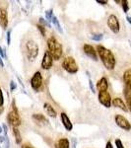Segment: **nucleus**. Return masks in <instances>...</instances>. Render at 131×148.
Listing matches in <instances>:
<instances>
[{
    "mask_svg": "<svg viewBox=\"0 0 131 148\" xmlns=\"http://www.w3.org/2000/svg\"><path fill=\"white\" fill-rule=\"evenodd\" d=\"M44 111H46V113L47 116H49L50 118H54L55 119L56 116H57V113H56V111L54 110L53 107L51 106L49 103H44Z\"/></svg>",
    "mask_w": 131,
    "mask_h": 148,
    "instance_id": "dca6fc26",
    "label": "nucleus"
},
{
    "mask_svg": "<svg viewBox=\"0 0 131 148\" xmlns=\"http://www.w3.org/2000/svg\"><path fill=\"white\" fill-rule=\"evenodd\" d=\"M123 81L126 84V87L131 88V69H127L123 73Z\"/></svg>",
    "mask_w": 131,
    "mask_h": 148,
    "instance_id": "a211bd4d",
    "label": "nucleus"
},
{
    "mask_svg": "<svg viewBox=\"0 0 131 148\" xmlns=\"http://www.w3.org/2000/svg\"><path fill=\"white\" fill-rule=\"evenodd\" d=\"M55 148H70V141L65 137L60 138L55 143Z\"/></svg>",
    "mask_w": 131,
    "mask_h": 148,
    "instance_id": "f3484780",
    "label": "nucleus"
},
{
    "mask_svg": "<svg viewBox=\"0 0 131 148\" xmlns=\"http://www.w3.org/2000/svg\"><path fill=\"white\" fill-rule=\"evenodd\" d=\"M47 47H48V51L51 54L52 58L54 60H59L63 53L62 45L54 37H50L47 40Z\"/></svg>",
    "mask_w": 131,
    "mask_h": 148,
    "instance_id": "f03ea898",
    "label": "nucleus"
},
{
    "mask_svg": "<svg viewBox=\"0 0 131 148\" xmlns=\"http://www.w3.org/2000/svg\"><path fill=\"white\" fill-rule=\"evenodd\" d=\"M52 17H53V12H52V9H48V10L46 11V18L47 22H50Z\"/></svg>",
    "mask_w": 131,
    "mask_h": 148,
    "instance_id": "b1692460",
    "label": "nucleus"
},
{
    "mask_svg": "<svg viewBox=\"0 0 131 148\" xmlns=\"http://www.w3.org/2000/svg\"><path fill=\"white\" fill-rule=\"evenodd\" d=\"M37 28H38V30H39L40 32V34H42V37H44V36H46V28H44V26L40 25H40L38 24V25H37Z\"/></svg>",
    "mask_w": 131,
    "mask_h": 148,
    "instance_id": "bb28decb",
    "label": "nucleus"
},
{
    "mask_svg": "<svg viewBox=\"0 0 131 148\" xmlns=\"http://www.w3.org/2000/svg\"><path fill=\"white\" fill-rule=\"evenodd\" d=\"M104 38V35L103 34H94L91 36V39L93 40H96V42H100V40H102Z\"/></svg>",
    "mask_w": 131,
    "mask_h": 148,
    "instance_id": "393cba45",
    "label": "nucleus"
},
{
    "mask_svg": "<svg viewBox=\"0 0 131 148\" xmlns=\"http://www.w3.org/2000/svg\"><path fill=\"white\" fill-rule=\"evenodd\" d=\"M0 26L6 30L8 27V13L4 8H0Z\"/></svg>",
    "mask_w": 131,
    "mask_h": 148,
    "instance_id": "ddd939ff",
    "label": "nucleus"
},
{
    "mask_svg": "<svg viewBox=\"0 0 131 148\" xmlns=\"http://www.w3.org/2000/svg\"><path fill=\"white\" fill-rule=\"evenodd\" d=\"M21 148H33V147L31 146V145H28V144H23Z\"/></svg>",
    "mask_w": 131,
    "mask_h": 148,
    "instance_id": "a19ab883",
    "label": "nucleus"
},
{
    "mask_svg": "<svg viewBox=\"0 0 131 148\" xmlns=\"http://www.w3.org/2000/svg\"><path fill=\"white\" fill-rule=\"evenodd\" d=\"M51 22H52V24H53L54 28H55L59 33H61V34H62V33H63L62 28H61L60 23H59V21H58V19H57L56 16L53 15V17H52V19H51Z\"/></svg>",
    "mask_w": 131,
    "mask_h": 148,
    "instance_id": "4be33fe9",
    "label": "nucleus"
},
{
    "mask_svg": "<svg viewBox=\"0 0 131 148\" xmlns=\"http://www.w3.org/2000/svg\"><path fill=\"white\" fill-rule=\"evenodd\" d=\"M0 144L3 145V148H10V140L7 135H1L0 136Z\"/></svg>",
    "mask_w": 131,
    "mask_h": 148,
    "instance_id": "aec40b11",
    "label": "nucleus"
},
{
    "mask_svg": "<svg viewBox=\"0 0 131 148\" xmlns=\"http://www.w3.org/2000/svg\"><path fill=\"white\" fill-rule=\"evenodd\" d=\"M0 148H1V144H0Z\"/></svg>",
    "mask_w": 131,
    "mask_h": 148,
    "instance_id": "c03bdc74",
    "label": "nucleus"
},
{
    "mask_svg": "<svg viewBox=\"0 0 131 148\" xmlns=\"http://www.w3.org/2000/svg\"><path fill=\"white\" fill-rule=\"evenodd\" d=\"M97 3L101 4V5H106V4H108V1H101V0H96Z\"/></svg>",
    "mask_w": 131,
    "mask_h": 148,
    "instance_id": "c9c22d12",
    "label": "nucleus"
},
{
    "mask_svg": "<svg viewBox=\"0 0 131 148\" xmlns=\"http://www.w3.org/2000/svg\"><path fill=\"white\" fill-rule=\"evenodd\" d=\"M108 28L111 29V31L113 33V34H118L120 31V24H119V20L116 17L115 15L111 14V15L108 16Z\"/></svg>",
    "mask_w": 131,
    "mask_h": 148,
    "instance_id": "423d86ee",
    "label": "nucleus"
},
{
    "mask_svg": "<svg viewBox=\"0 0 131 148\" xmlns=\"http://www.w3.org/2000/svg\"><path fill=\"white\" fill-rule=\"evenodd\" d=\"M31 86L35 91H39L42 86V76L40 71H37L31 79Z\"/></svg>",
    "mask_w": 131,
    "mask_h": 148,
    "instance_id": "1a4fd4ad",
    "label": "nucleus"
},
{
    "mask_svg": "<svg viewBox=\"0 0 131 148\" xmlns=\"http://www.w3.org/2000/svg\"><path fill=\"white\" fill-rule=\"evenodd\" d=\"M2 131H3V128H2V126L0 125V134L2 133Z\"/></svg>",
    "mask_w": 131,
    "mask_h": 148,
    "instance_id": "37998d69",
    "label": "nucleus"
},
{
    "mask_svg": "<svg viewBox=\"0 0 131 148\" xmlns=\"http://www.w3.org/2000/svg\"><path fill=\"white\" fill-rule=\"evenodd\" d=\"M2 128H3V131L5 132V135H7V131H8V128H7V125H2Z\"/></svg>",
    "mask_w": 131,
    "mask_h": 148,
    "instance_id": "4c0bfd02",
    "label": "nucleus"
},
{
    "mask_svg": "<svg viewBox=\"0 0 131 148\" xmlns=\"http://www.w3.org/2000/svg\"><path fill=\"white\" fill-rule=\"evenodd\" d=\"M40 25L44 26V27H46V26H47L48 28H50V24L47 22L46 20H44V18H40Z\"/></svg>",
    "mask_w": 131,
    "mask_h": 148,
    "instance_id": "cd10ccee",
    "label": "nucleus"
},
{
    "mask_svg": "<svg viewBox=\"0 0 131 148\" xmlns=\"http://www.w3.org/2000/svg\"><path fill=\"white\" fill-rule=\"evenodd\" d=\"M126 20H127L128 23L131 24V17H130V16H127V17H126Z\"/></svg>",
    "mask_w": 131,
    "mask_h": 148,
    "instance_id": "79ce46f5",
    "label": "nucleus"
},
{
    "mask_svg": "<svg viewBox=\"0 0 131 148\" xmlns=\"http://www.w3.org/2000/svg\"><path fill=\"white\" fill-rule=\"evenodd\" d=\"M3 105H4V97H3L2 90L0 89V107H3Z\"/></svg>",
    "mask_w": 131,
    "mask_h": 148,
    "instance_id": "2f4dec72",
    "label": "nucleus"
},
{
    "mask_svg": "<svg viewBox=\"0 0 131 148\" xmlns=\"http://www.w3.org/2000/svg\"><path fill=\"white\" fill-rule=\"evenodd\" d=\"M115 146H116V148H124L123 143L120 139H115Z\"/></svg>",
    "mask_w": 131,
    "mask_h": 148,
    "instance_id": "c756f323",
    "label": "nucleus"
},
{
    "mask_svg": "<svg viewBox=\"0 0 131 148\" xmlns=\"http://www.w3.org/2000/svg\"><path fill=\"white\" fill-rule=\"evenodd\" d=\"M0 66H1V67H4V62H3V58H2L1 56H0Z\"/></svg>",
    "mask_w": 131,
    "mask_h": 148,
    "instance_id": "ea45409f",
    "label": "nucleus"
},
{
    "mask_svg": "<svg viewBox=\"0 0 131 148\" xmlns=\"http://www.w3.org/2000/svg\"><path fill=\"white\" fill-rule=\"evenodd\" d=\"M76 145H77V141H76L75 137L72 138V148H76Z\"/></svg>",
    "mask_w": 131,
    "mask_h": 148,
    "instance_id": "e433bc0d",
    "label": "nucleus"
},
{
    "mask_svg": "<svg viewBox=\"0 0 131 148\" xmlns=\"http://www.w3.org/2000/svg\"><path fill=\"white\" fill-rule=\"evenodd\" d=\"M98 99H99V102L103 105L106 108H111V104H113V100H111V94L108 91L104 92H99V95H98Z\"/></svg>",
    "mask_w": 131,
    "mask_h": 148,
    "instance_id": "0eeeda50",
    "label": "nucleus"
},
{
    "mask_svg": "<svg viewBox=\"0 0 131 148\" xmlns=\"http://www.w3.org/2000/svg\"><path fill=\"white\" fill-rule=\"evenodd\" d=\"M7 121H8L9 125H12L13 127H18L22 123V120H21V116L19 114L18 111H10L7 114Z\"/></svg>",
    "mask_w": 131,
    "mask_h": 148,
    "instance_id": "39448f33",
    "label": "nucleus"
},
{
    "mask_svg": "<svg viewBox=\"0 0 131 148\" xmlns=\"http://www.w3.org/2000/svg\"><path fill=\"white\" fill-rule=\"evenodd\" d=\"M108 79L106 77H102L101 79L98 81L97 83V89L99 92H104V91H108Z\"/></svg>",
    "mask_w": 131,
    "mask_h": 148,
    "instance_id": "4468645a",
    "label": "nucleus"
},
{
    "mask_svg": "<svg viewBox=\"0 0 131 148\" xmlns=\"http://www.w3.org/2000/svg\"><path fill=\"white\" fill-rule=\"evenodd\" d=\"M114 121H115V123L117 125V126H119L122 130L127 131L131 130V123H129V121L123 116H121V114H116L115 118H114Z\"/></svg>",
    "mask_w": 131,
    "mask_h": 148,
    "instance_id": "6e6552de",
    "label": "nucleus"
},
{
    "mask_svg": "<svg viewBox=\"0 0 131 148\" xmlns=\"http://www.w3.org/2000/svg\"><path fill=\"white\" fill-rule=\"evenodd\" d=\"M106 148H113V144H111V141H108V143H106Z\"/></svg>",
    "mask_w": 131,
    "mask_h": 148,
    "instance_id": "58836bf2",
    "label": "nucleus"
},
{
    "mask_svg": "<svg viewBox=\"0 0 131 148\" xmlns=\"http://www.w3.org/2000/svg\"><path fill=\"white\" fill-rule=\"evenodd\" d=\"M33 119H34L35 121H38V123H44V125L48 123V121L46 120V118L42 114H33Z\"/></svg>",
    "mask_w": 131,
    "mask_h": 148,
    "instance_id": "6ab92c4d",
    "label": "nucleus"
},
{
    "mask_svg": "<svg viewBox=\"0 0 131 148\" xmlns=\"http://www.w3.org/2000/svg\"><path fill=\"white\" fill-rule=\"evenodd\" d=\"M126 102H127V108L128 110L131 112V99H128V100H126Z\"/></svg>",
    "mask_w": 131,
    "mask_h": 148,
    "instance_id": "f704fd0d",
    "label": "nucleus"
},
{
    "mask_svg": "<svg viewBox=\"0 0 131 148\" xmlns=\"http://www.w3.org/2000/svg\"><path fill=\"white\" fill-rule=\"evenodd\" d=\"M60 119H61V123H62L64 128H65L66 130L71 131L73 130V123H71V121H70V119H69V116H67V114L61 113L60 114Z\"/></svg>",
    "mask_w": 131,
    "mask_h": 148,
    "instance_id": "f8f14e48",
    "label": "nucleus"
},
{
    "mask_svg": "<svg viewBox=\"0 0 131 148\" xmlns=\"http://www.w3.org/2000/svg\"><path fill=\"white\" fill-rule=\"evenodd\" d=\"M96 49L98 52V56H100L104 67L108 69V70H113L114 67H115L116 60L113 51H109V49L104 47V46H101V45L97 46Z\"/></svg>",
    "mask_w": 131,
    "mask_h": 148,
    "instance_id": "f257e3e1",
    "label": "nucleus"
},
{
    "mask_svg": "<svg viewBox=\"0 0 131 148\" xmlns=\"http://www.w3.org/2000/svg\"><path fill=\"white\" fill-rule=\"evenodd\" d=\"M26 49H27V54L28 58L30 60H35L37 58L38 54H39V46L35 40H28L26 44Z\"/></svg>",
    "mask_w": 131,
    "mask_h": 148,
    "instance_id": "20e7f679",
    "label": "nucleus"
},
{
    "mask_svg": "<svg viewBox=\"0 0 131 148\" xmlns=\"http://www.w3.org/2000/svg\"><path fill=\"white\" fill-rule=\"evenodd\" d=\"M13 135L15 136V140L17 144H21L22 142V136H21V132L20 130H18V127H13Z\"/></svg>",
    "mask_w": 131,
    "mask_h": 148,
    "instance_id": "412c9836",
    "label": "nucleus"
},
{
    "mask_svg": "<svg viewBox=\"0 0 131 148\" xmlns=\"http://www.w3.org/2000/svg\"><path fill=\"white\" fill-rule=\"evenodd\" d=\"M121 6H122L123 12H124V13H127L128 10H129V5H128L127 0H121Z\"/></svg>",
    "mask_w": 131,
    "mask_h": 148,
    "instance_id": "5701e85b",
    "label": "nucleus"
},
{
    "mask_svg": "<svg viewBox=\"0 0 131 148\" xmlns=\"http://www.w3.org/2000/svg\"><path fill=\"white\" fill-rule=\"evenodd\" d=\"M89 86H90V89H91V91L93 93H95V86H94V83H93V81L91 79H89Z\"/></svg>",
    "mask_w": 131,
    "mask_h": 148,
    "instance_id": "72a5a7b5",
    "label": "nucleus"
},
{
    "mask_svg": "<svg viewBox=\"0 0 131 148\" xmlns=\"http://www.w3.org/2000/svg\"><path fill=\"white\" fill-rule=\"evenodd\" d=\"M113 105L115 108H118L120 110H122L123 112H127L128 108H127V105L125 104L124 101L120 98H114L113 100Z\"/></svg>",
    "mask_w": 131,
    "mask_h": 148,
    "instance_id": "2eb2a0df",
    "label": "nucleus"
},
{
    "mask_svg": "<svg viewBox=\"0 0 131 148\" xmlns=\"http://www.w3.org/2000/svg\"><path fill=\"white\" fill-rule=\"evenodd\" d=\"M83 51H84L85 54L87 56H89L90 58H92L93 60H98V52H97V49H95L94 47L91 46V45H88V44H85L83 46Z\"/></svg>",
    "mask_w": 131,
    "mask_h": 148,
    "instance_id": "9b49d317",
    "label": "nucleus"
},
{
    "mask_svg": "<svg viewBox=\"0 0 131 148\" xmlns=\"http://www.w3.org/2000/svg\"><path fill=\"white\" fill-rule=\"evenodd\" d=\"M6 40H7V45H8V46H10V44H11V30L7 31Z\"/></svg>",
    "mask_w": 131,
    "mask_h": 148,
    "instance_id": "c85d7f7f",
    "label": "nucleus"
},
{
    "mask_svg": "<svg viewBox=\"0 0 131 148\" xmlns=\"http://www.w3.org/2000/svg\"><path fill=\"white\" fill-rule=\"evenodd\" d=\"M62 66H63L64 70L70 74H75L79 70L78 64L76 63V60L74 59V57H72V56L65 57V58L63 59Z\"/></svg>",
    "mask_w": 131,
    "mask_h": 148,
    "instance_id": "7ed1b4c3",
    "label": "nucleus"
},
{
    "mask_svg": "<svg viewBox=\"0 0 131 148\" xmlns=\"http://www.w3.org/2000/svg\"><path fill=\"white\" fill-rule=\"evenodd\" d=\"M0 56L2 57V58H6V53H5V49H3L2 47H0Z\"/></svg>",
    "mask_w": 131,
    "mask_h": 148,
    "instance_id": "473e14b6",
    "label": "nucleus"
},
{
    "mask_svg": "<svg viewBox=\"0 0 131 148\" xmlns=\"http://www.w3.org/2000/svg\"><path fill=\"white\" fill-rule=\"evenodd\" d=\"M125 96V99L128 100V99H131V88L129 87H125L124 88V92H123Z\"/></svg>",
    "mask_w": 131,
    "mask_h": 148,
    "instance_id": "a878e982",
    "label": "nucleus"
},
{
    "mask_svg": "<svg viewBox=\"0 0 131 148\" xmlns=\"http://www.w3.org/2000/svg\"><path fill=\"white\" fill-rule=\"evenodd\" d=\"M16 88H17V84H16V82L14 80H11L10 81V90L11 91H14Z\"/></svg>",
    "mask_w": 131,
    "mask_h": 148,
    "instance_id": "7c9ffc66",
    "label": "nucleus"
},
{
    "mask_svg": "<svg viewBox=\"0 0 131 148\" xmlns=\"http://www.w3.org/2000/svg\"><path fill=\"white\" fill-rule=\"evenodd\" d=\"M52 64H53V58H52L51 54L49 53V51H46L42 60V68L44 70H48L52 67Z\"/></svg>",
    "mask_w": 131,
    "mask_h": 148,
    "instance_id": "9d476101",
    "label": "nucleus"
}]
</instances>
